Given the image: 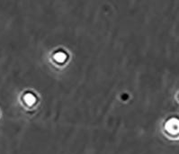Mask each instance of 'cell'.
<instances>
[{
    "instance_id": "obj_1",
    "label": "cell",
    "mask_w": 179,
    "mask_h": 154,
    "mask_svg": "<svg viewBox=\"0 0 179 154\" xmlns=\"http://www.w3.org/2000/svg\"><path fill=\"white\" fill-rule=\"evenodd\" d=\"M167 130L171 133H177L178 132V121L177 119H171L166 124Z\"/></svg>"
},
{
    "instance_id": "obj_2",
    "label": "cell",
    "mask_w": 179,
    "mask_h": 154,
    "mask_svg": "<svg viewBox=\"0 0 179 154\" xmlns=\"http://www.w3.org/2000/svg\"><path fill=\"white\" fill-rule=\"evenodd\" d=\"M24 100L26 102V104H28L29 106H31L35 103V97L32 95H26L24 97Z\"/></svg>"
},
{
    "instance_id": "obj_3",
    "label": "cell",
    "mask_w": 179,
    "mask_h": 154,
    "mask_svg": "<svg viewBox=\"0 0 179 154\" xmlns=\"http://www.w3.org/2000/svg\"><path fill=\"white\" fill-rule=\"evenodd\" d=\"M55 59L58 61V62H62L65 61V59H66V55L62 52H60V53H57L55 55Z\"/></svg>"
}]
</instances>
